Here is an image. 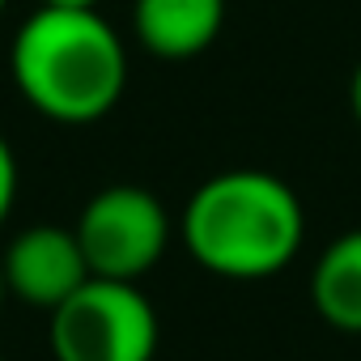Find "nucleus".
Instances as JSON below:
<instances>
[{
	"instance_id": "nucleus-1",
	"label": "nucleus",
	"mask_w": 361,
	"mask_h": 361,
	"mask_svg": "<svg viewBox=\"0 0 361 361\" xmlns=\"http://www.w3.org/2000/svg\"><path fill=\"white\" fill-rule=\"evenodd\" d=\"M178 238L204 272L221 281H268L302 251L306 213L281 174L234 166L192 192L178 217Z\"/></svg>"
},
{
	"instance_id": "nucleus-2",
	"label": "nucleus",
	"mask_w": 361,
	"mask_h": 361,
	"mask_svg": "<svg viewBox=\"0 0 361 361\" xmlns=\"http://www.w3.org/2000/svg\"><path fill=\"white\" fill-rule=\"evenodd\" d=\"M18 94L56 123H98L128 90V51L98 9L39 5L9 47Z\"/></svg>"
},
{
	"instance_id": "nucleus-3",
	"label": "nucleus",
	"mask_w": 361,
	"mask_h": 361,
	"mask_svg": "<svg viewBox=\"0 0 361 361\" xmlns=\"http://www.w3.org/2000/svg\"><path fill=\"white\" fill-rule=\"evenodd\" d=\"M47 340L56 361H153L161 323L140 285L90 276L51 310Z\"/></svg>"
},
{
	"instance_id": "nucleus-4",
	"label": "nucleus",
	"mask_w": 361,
	"mask_h": 361,
	"mask_svg": "<svg viewBox=\"0 0 361 361\" xmlns=\"http://www.w3.org/2000/svg\"><path fill=\"white\" fill-rule=\"evenodd\" d=\"M73 230L94 276L140 285V276L153 272L157 259L166 255L174 226L149 188L115 183L85 200Z\"/></svg>"
},
{
	"instance_id": "nucleus-5",
	"label": "nucleus",
	"mask_w": 361,
	"mask_h": 361,
	"mask_svg": "<svg viewBox=\"0 0 361 361\" xmlns=\"http://www.w3.org/2000/svg\"><path fill=\"white\" fill-rule=\"evenodd\" d=\"M0 272H5L13 298L47 314L94 276L77 243V230L68 226H30L13 234V243L0 255Z\"/></svg>"
},
{
	"instance_id": "nucleus-6",
	"label": "nucleus",
	"mask_w": 361,
	"mask_h": 361,
	"mask_svg": "<svg viewBox=\"0 0 361 361\" xmlns=\"http://www.w3.org/2000/svg\"><path fill=\"white\" fill-rule=\"evenodd\" d=\"M226 26V0H136L132 30L157 60H192L217 43Z\"/></svg>"
},
{
	"instance_id": "nucleus-7",
	"label": "nucleus",
	"mask_w": 361,
	"mask_h": 361,
	"mask_svg": "<svg viewBox=\"0 0 361 361\" xmlns=\"http://www.w3.org/2000/svg\"><path fill=\"white\" fill-rule=\"evenodd\" d=\"M314 314L348 336H361V226L336 234L310 272Z\"/></svg>"
},
{
	"instance_id": "nucleus-8",
	"label": "nucleus",
	"mask_w": 361,
	"mask_h": 361,
	"mask_svg": "<svg viewBox=\"0 0 361 361\" xmlns=\"http://www.w3.org/2000/svg\"><path fill=\"white\" fill-rule=\"evenodd\" d=\"M13 200H18V157H13V145L0 136V226L9 221Z\"/></svg>"
},
{
	"instance_id": "nucleus-9",
	"label": "nucleus",
	"mask_w": 361,
	"mask_h": 361,
	"mask_svg": "<svg viewBox=\"0 0 361 361\" xmlns=\"http://www.w3.org/2000/svg\"><path fill=\"white\" fill-rule=\"evenodd\" d=\"M348 111H353V119L361 123V60H357V68H353V77H348Z\"/></svg>"
},
{
	"instance_id": "nucleus-10",
	"label": "nucleus",
	"mask_w": 361,
	"mask_h": 361,
	"mask_svg": "<svg viewBox=\"0 0 361 361\" xmlns=\"http://www.w3.org/2000/svg\"><path fill=\"white\" fill-rule=\"evenodd\" d=\"M47 9H98V0H39Z\"/></svg>"
},
{
	"instance_id": "nucleus-11",
	"label": "nucleus",
	"mask_w": 361,
	"mask_h": 361,
	"mask_svg": "<svg viewBox=\"0 0 361 361\" xmlns=\"http://www.w3.org/2000/svg\"><path fill=\"white\" fill-rule=\"evenodd\" d=\"M5 298H9V285H5V272H0V306H5Z\"/></svg>"
},
{
	"instance_id": "nucleus-12",
	"label": "nucleus",
	"mask_w": 361,
	"mask_h": 361,
	"mask_svg": "<svg viewBox=\"0 0 361 361\" xmlns=\"http://www.w3.org/2000/svg\"><path fill=\"white\" fill-rule=\"evenodd\" d=\"M5 5H9V0H0V13H5Z\"/></svg>"
},
{
	"instance_id": "nucleus-13",
	"label": "nucleus",
	"mask_w": 361,
	"mask_h": 361,
	"mask_svg": "<svg viewBox=\"0 0 361 361\" xmlns=\"http://www.w3.org/2000/svg\"><path fill=\"white\" fill-rule=\"evenodd\" d=\"M0 361H5V357H0Z\"/></svg>"
}]
</instances>
